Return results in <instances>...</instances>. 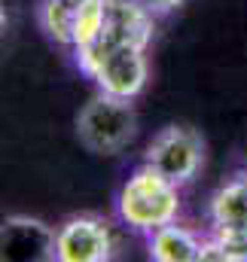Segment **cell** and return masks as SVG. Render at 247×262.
I'll return each mask as SVG.
<instances>
[{"label": "cell", "instance_id": "3", "mask_svg": "<svg viewBox=\"0 0 247 262\" xmlns=\"http://www.w3.org/2000/svg\"><path fill=\"white\" fill-rule=\"evenodd\" d=\"M137 134L134 101L95 92L76 113V140L95 156H116Z\"/></svg>", "mask_w": 247, "mask_h": 262}, {"label": "cell", "instance_id": "15", "mask_svg": "<svg viewBox=\"0 0 247 262\" xmlns=\"http://www.w3.org/2000/svg\"><path fill=\"white\" fill-rule=\"evenodd\" d=\"M238 174H241V177H244V180H247V162H244V168H241V171H238Z\"/></svg>", "mask_w": 247, "mask_h": 262}, {"label": "cell", "instance_id": "6", "mask_svg": "<svg viewBox=\"0 0 247 262\" xmlns=\"http://www.w3.org/2000/svg\"><path fill=\"white\" fill-rule=\"evenodd\" d=\"M0 262H55V226L22 213L0 220Z\"/></svg>", "mask_w": 247, "mask_h": 262}, {"label": "cell", "instance_id": "12", "mask_svg": "<svg viewBox=\"0 0 247 262\" xmlns=\"http://www.w3.org/2000/svg\"><path fill=\"white\" fill-rule=\"evenodd\" d=\"M226 253V262H247V232L244 229H211Z\"/></svg>", "mask_w": 247, "mask_h": 262}, {"label": "cell", "instance_id": "13", "mask_svg": "<svg viewBox=\"0 0 247 262\" xmlns=\"http://www.w3.org/2000/svg\"><path fill=\"white\" fill-rule=\"evenodd\" d=\"M140 3H143L156 18H165V15H171V12H177L186 0H140Z\"/></svg>", "mask_w": 247, "mask_h": 262}, {"label": "cell", "instance_id": "9", "mask_svg": "<svg viewBox=\"0 0 247 262\" xmlns=\"http://www.w3.org/2000/svg\"><path fill=\"white\" fill-rule=\"evenodd\" d=\"M211 229H244L247 232V180L235 174L208 201Z\"/></svg>", "mask_w": 247, "mask_h": 262}, {"label": "cell", "instance_id": "5", "mask_svg": "<svg viewBox=\"0 0 247 262\" xmlns=\"http://www.w3.org/2000/svg\"><path fill=\"white\" fill-rule=\"evenodd\" d=\"M113 229L98 213H73L55 226V262H110Z\"/></svg>", "mask_w": 247, "mask_h": 262}, {"label": "cell", "instance_id": "8", "mask_svg": "<svg viewBox=\"0 0 247 262\" xmlns=\"http://www.w3.org/2000/svg\"><path fill=\"white\" fill-rule=\"evenodd\" d=\"M201 238L204 235L174 220L147 235V256L153 262H198Z\"/></svg>", "mask_w": 247, "mask_h": 262}, {"label": "cell", "instance_id": "7", "mask_svg": "<svg viewBox=\"0 0 247 262\" xmlns=\"http://www.w3.org/2000/svg\"><path fill=\"white\" fill-rule=\"evenodd\" d=\"M153 31H156V15L140 0H110V18H107V31L101 34V43L150 49Z\"/></svg>", "mask_w": 247, "mask_h": 262}, {"label": "cell", "instance_id": "11", "mask_svg": "<svg viewBox=\"0 0 247 262\" xmlns=\"http://www.w3.org/2000/svg\"><path fill=\"white\" fill-rule=\"evenodd\" d=\"M110 18V0H79L73 15V49L101 40Z\"/></svg>", "mask_w": 247, "mask_h": 262}, {"label": "cell", "instance_id": "1", "mask_svg": "<svg viewBox=\"0 0 247 262\" xmlns=\"http://www.w3.org/2000/svg\"><path fill=\"white\" fill-rule=\"evenodd\" d=\"M116 216L128 232L147 238L180 216V186L140 162L116 192Z\"/></svg>", "mask_w": 247, "mask_h": 262}, {"label": "cell", "instance_id": "4", "mask_svg": "<svg viewBox=\"0 0 247 262\" xmlns=\"http://www.w3.org/2000/svg\"><path fill=\"white\" fill-rule=\"evenodd\" d=\"M143 162L183 189L204 168V140L186 125H168L147 143Z\"/></svg>", "mask_w": 247, "mask_h": 262}, {"label": "cell", "instance_id": "2", "mask_svg": "<svg viewBox=\"0 0 247 262\" xmlns=\"http://www.w3.org/2000/svg\"><path fill=\"white\" fill-rule=\"evenodd\" d=\"M73 64L98 92L137 101L150 82V58L140 46H104L101 40L73 49Z\"/></svg>", "mask_w": 247, "mask_h": 262}, {"label": "cell", "instance_id": "10", "mask_svg": "<svg viewBox=\"0 0 247 262\" xmlns=\"http://www.w3.org/2000/svg\"><path fill=\"white\" fill-rule=\"evenodd\" d=\"M79 0H40L37 6V21L40 31L55 43L73 49V15H76Z\"/></svg>", "mask_w": 247, "mask_h": 262}, {"label": "cell", "instance_id": "14", "mask_svg": "<svg viewBox=\"0 0 247 262\" xmlns=\"http://www.w3.org/2000/svg\"><path fill=\"white\" fill-rule=\"evenodd\" d=\"M3 25H6V6H3V0H0V31H3Z\"/></svg>", "mask_w": 247, "mask_h": 262}]
</instances>
